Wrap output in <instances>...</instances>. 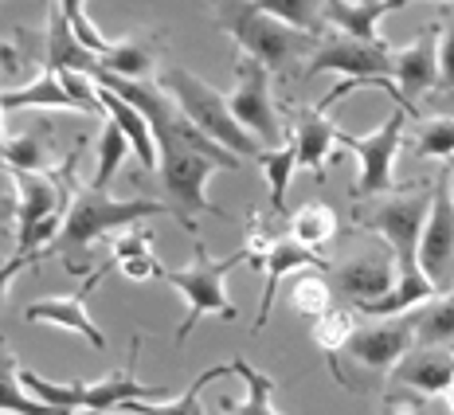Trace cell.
Masks as SVG:
<instances>
[{
  "instance_id": "cell-29",
  "label": "cell",
  "mask_w": 454,
  "mask_h": 415,
  "mask_svg": "<svg viewBox=\"0 0 454 415\" xmlns=\"http://www.w3.org/2000/svg\"><path fill=\"white\" fill-rule=\"evenodd\" d=\"M415 341L427 348H454V290L415 309Z\"/></svg>"
},
{
  "instance_id": "cell-3",
  "label": "cell",
  "mask_w": 454,
  "mask_h": 415,
  "mask_svg": "<svg viewBox=\"0 0 454 415\" xmlns=\"http://www.w3.org/2000/svg\"><path fill=\"white\" fill-rule=\"evenodd\" d=\"M145 215H168L165 204L157 200H114L110 192H98L94 184H74V196L67 204V220H63L59 239L51 243V254H59L63 267L71 275L87 270L90 247L106 239L114 228H134Z\"/></svg>"
},
{
  "instance_id": "cell-17",
  "label": "cell",
  "mask_w": 454,
  "mask_h": 415,
  "mask_svg": "<svg viewBox=\"0 0 454 415\" xmlns=\"http://www.w3.org/2000/svg\"><path fill=\"white\" fill-rule=\"evenodd\" d=\"M392 384L411 388L419 395H442L454 384V348L415 345L411 353L392 369Z\"/></svg>"
},
{
  "instance_id": "cell-7",
  "label": "cell",
  "mask_w": 454,
  "mask_h": 415,
  "mask_svg": "<svg viewBox=\"0 0 454 415\" xmlns=\"http://www.w3.org/2000/svg\"><path fill=\"white\" fill-rule=\"evenodd\" d=\"M415 348V317L403 314L395 322H372V325H356V333L348 337V345L337 356H329L337 384L345 388L348 372H364V376H392V369ZM368 392V380H364Z\"/></svg>"
},
{
  "instance_id": "cell-16",
  "label": "cell",
  "mask_w": 454,
  "mask_h": 415,
  "mask_svg": "<svg viewBox=\"0 0 454 415\" xmlns=\"http://www.w3.org/2000/svg\"><path fill=\"white\" fill-rule=\"evenodd\" d=\"M294 270H333L325 259H321L317 251L301 247L298 239H290V231L282 235L278 243L270 247L267 262H262V275H267V286H262V298H259V317H254L251 333H262L270 322V306H274V294H278V282L286 275H294Z\"/></svg>"
},
{
  "instance_id": "cell-25",
  "label": "cell",
  "mask_w": 454,
  "mask_h": 415,
  "mask_svg": "<svg viewBox=\"0 0 454 415\" xmlns=\"http://www.w3.org/2000/svg\"><path fill=\"white\" fill-rule=\"evenodd\" d=\"M20 384L32 400H40V403H47V408H55L63 415L82 411V395H87V380H82V376H74V380H51V376L20 369Z\"/></svg>"
},
{
  "instance_id": "cell-24",
  "label": "cell",
  "mask_w": 454,
  "mask_h": 415,
  "mask_svg": "<svg viewBox=\"0 0 454 415\" xmlns=\"http://www.w3.org/2000/svg\"><path fill=\"white\" fill-rule=\"evenodd\" d=\"M227 372H235L231 364H212V369H204L181 395H176V400H165V403L129 400V403H121V408H114V415H204V408H200V392H204L212 380L227 376Z\"/></svg>"
},
{
  "instance_id": "cell-31",
  "label": "cell",
  "mask_w": 454,
  "mask_h": 415,
  "mask_svg": "<svg viewBox=\"0 0 454 415\" xmlns=\"http://www.w3.org/2000/svg\"><path fill=\"white\" fill-rule=\"evenodd\" d=\"M134 153L129 149V137L121 134V126L114 118H102V134H98V153H94V176L87 184H94L98 192H106L110 181H114V173L121 168V161Z\"/></svg>"
},
{
  "instance_id": "cell-28",
  "label": "cell",
  "mask_w": 454,
  "mask_h": 415,
  "mask_svg": "<svg viewBox=\"0 0 454 415\" xmlns=\"http://www.w3.org/2000/svg\"><path fill=\"white\" fill-rule=\"evenodd\" d=\"M286 231H290V239L301 243V247L321 251L329 239H337V212L321 200H306L298 212H290Z\"/></svg>"
},
{
  "instance_id": "cell-19",
  "label": "cell",
  "mask_w": 454,
  "mask_h": 415,
  "mask_svg": "<svg viewBox=\"0 0 454 415\" xmlns=\"http://www.w3.org/2000/svg\"><path fill=\"white\" fill-rule=\"evenodd\" d=\"M408 4H411V0H321V12H325V24L337 27L340 35L376 43V40H380L376 24H380L387 12L408 8Z\"/></svg>"
},
{
  "instance_id": "cell-1",
  "label": "cell",
  "mask_w": 454,
  "mask_h": 415,
  "mask_svg": "<svg viewBox=\"0 0 454 415\" xmlns=\"http://www.w3.org/2000/svg\"><path fill=\"white\" fill-rule=\"evenodd\" d=\"M157 153H160V188H165V208L168 215H176L184 231H196V215H220L223 208L207 200V181L212 173H235L243 165V157L227 153L223 145H215L212 137H204L184 114H176L165 126H153Z\"/></svg>"
},
{
  "instance_id": "cell-21",
  "label": "cell",
  "mask_w": 454,
  "mask_h": 415,
  "mask_svg": "<svg viewBox=\"0 0 454 415\" xmlns=\"http://www.w3.org/2000/svg\"><path fill=\"white\" fill-rule=\"evenodd\" d=\"M160 51H165V35H160V32L129 35V40H114L110 51L102 55V71H106V74H118V79L149 82V74L157 71Z\"/></svg>"
},
{
  "instance_id": "cell-14",
  "label": "cell",
  "mask_w": 454,
  "mask_h": 415,
  "mask_svg": "<svg viewBox=\"0 0 454 415\" xmlns=\"http://www.w3.org/2000/svg\"><path fill=\"white\" fill-rule=\"evenodd\" d=\"M450 262H454V196H450V176L442 173L434 181V204L419 239V267L439 286L442 275L450 270Z\"/></svg>"
},
{
  "instance_id": "cell-38",
  "label": "cell",
  "mask_w": 454,
  "mask_h": 415,
  "mask_svg": "<svg viewBox=\"0 0 454 415\" xmlns=\"http://www.w3.org/2000/svg\"><path fill=\"white\" fill-rule=\"evenodd\" d=\"M137 254H153V235L149 231H126V235H118V239L110 243V262L114 267H118V262L137 259Z\"/></svg>"
},
{
  "instance_id": "cell-2",
  "label": "cell",
  "mask_w": 454,
  "mask_h": 415,
  "mask_svg": "<svg viewBox=\"0 0 454 415\" xmlns=\"http://www.w3.org/2000/svg\"><path fill=\"white\" fill-rule=\"evenodd\" d=\"M207 8H212L220 32L235 40L239 55L259 59L270 74H286L298 59H314V51L321 47V35L274 20L254 0H207Z\"/></svg>"
},
{
  "instance_id": "cell-41",
  "label": "cell",
  "mask_w": 454,
  "mask_h": 415,
  "mask_svg": "<svg viewBox=\"0 0 454 415\" xmlns=\"http://www.w3.org/2000/svg\"><path fill=\"white\" fill-rule=\"evenodd\" d=\"M118 270L121 278H129V282H149V278H160V259L157 254H137V259H129V262H118Z\"/></svg>"
},
{
  "instance_id": "cell-4",
  "label": "cell",
  "mask_w": 454,
  "mask_h": 415,
  "mask_svg": "<svg viewBox=\"0 0 454 415\" xmlns=\"http://www.w3.org/2000/svg\"><path fill=\"white\" fill-rule=\"evenodd\" d=\"M160 90L168 94V98L176 102V110L192 121L196 129H200L204 137H212L215 145H223L227 153H235V157H259L262 153V145L254 141L247 129L235 121L231 114V106H227V98L215 87H207V82L200 79V74H192V71H184V67H165L160 71V82H157Z\"/></svg>"
},
{
  "instance_id": "cell-36",
  "label": "cell",
  "mask_w": 454,
  "mask_h": 415,
  "mask_svg": "<svg viewBox=\"0 0 454 415\" xmlns=\"http://www.w3.org/2000/svg\"><path fill=\"white\" fill-rule=\"evenodd\" d=\"M55 4H59L63 20L74 27V35H79V40L87 43L94 55H106V51H110L114 40H106V35L98 32V24H94L90 16H87V0H55Z\"/></svg>"
},
{
  "instance_id": "cell-15",
  "label": "cell",
  "mask_w": 454,
  "mask_h": 415,
  "mask_svg": "<svg viewBox=\"0 0 454 415\" xmlns=\"http://www.w3.org/2000/svg\"><path fill=\"white\" fill-rule=\"evenodd\" d=\"M290 118H294L290 137L298 145V165L309 168L317 181H325L329 157H333V145L340 134L333 121H329V106L325 102H317V106H290Z\"/></svg>"
},
{
  "instance_id": "cell-18",
  "label": "cell",
  "mask_w": 454,
  "mask_h": 415,
  "mask_svg": "<svg viewBox=\"0 0 454 415\" xmlns=\"http://www.w3.org/2000/svg\"><path fill=\"white\" fill-rule=\"evenodd\" d=\"M43 63L51 74H63V71L98 74L102 71V55H94L90 47L74 35V27L63 20L55 0H47V59Z\"/></svg>"
},
{
  "instance_id": "cell-33",
  "label": "cell",
  "mask_w": 454,
  "mask_h": 415,
  "mask_svg": "<svg viewBox=\"0 0 454 415\" xmlns=\"http://www.w3.org/2000/svg\"><path fill=\"white\" fill-rule=\"evenodd\" d=\"M290 306L298 309L301 317L317 322L333 309V294H329V282H325V270H298L294 286H290Z\"/></svg>"
},
{
  "instance_id": "cell-12",
  "label": "cell",
  "mask_w": 454,
  "mask_h": 415,
  "mask_svg": "<svg viewBox=\"0 0 454 415\" xmlns=\"http://www.w3.org/2000/svg\"><path fill=\"white\" fill-rule=\"evenodd\" d=\"M333 278H337L340 294L353 301L356 309H364V306L384 301L395 290V282H400V262H395L392 247L384 243V247L361 251V254H353V259L337 262Z\"/></svg>"
},
{
  "instance_id": "cell-22",
  "label": "cell",
  "mask_w": 454,
  "mask_h": 415,
  "mask_svg": "<svg viewBox=\"0 0 454 415\" xmlns=\"http://www.w3.org/2000/svg\"><path fill=\"white\" fill-rule=\"evenodd\" d=\"M51 137L55 129L47 118H35V126L4 137V168H16V173H51V161H55Z\"/></svg>"
},
{
  "instance_id": "cell-6",
  "label": "cell",
  "mask_w": 454,
  "mask_h": 415,
  "mask_svg": "<svg viewBox=\"0 0 454 415\" xmlns=\"http://www.w3.org/2000/svg\"><path fill=\"white\" fill-rule=\"evenodd\" d=\"M408 110L395 106L372 134H348L340 129L337 134V145L353 149L356 161H361V176L353 184V204L361 200H376V196H392V192H403L408 184L395 181V153L403 145V134H408Z\"/></svg>"
},
{
  "instance_id": "cell-39",
  "label": "cell",
  "mask_w": 454,
  "mask_h": 415,
  "mask_svg": "<svg viewBox=\"0 0 454 415\" xmlns=\"http://www.w3.org/2000/svg\"><path fill=\"white\" fill-rule=\"evenodd\" d=\"M43 254H51V247H47V251H32V254H12V259H0V309H4V301H8L12 278L24 275L27 267H40Z\"/></svg>"
},
{
  "instance_id": "cell-11",
  "label": "cell",
  "mask_w": 454,
  "mask_h": 415,
  "mask_svg": "<svg viewBox=\"0 0 454 415\" xmlns=\"http://www.w3.org/2000/svg\"><path fill=\"white\" fill-rule=\"evenodd\" d=\"M439 32L442 24H427L419 35L395 51V71H392V82L400 90V106L408 110L411 118H419V98H431L439 90Z\"/></svg>"
},
{
  "instance_id": "cell-8",
  "label": "cell",
  "mask_w": 454,
  "mask_h": 415,
  "mask_svg": "<svg viewBox=\"0 0 454 415\" xmlns=\"http://www.w3.org/2000/svg\"><path fill=\"white\" fill-rule=\"evenodd\" d=\"M235 121L259 141L262 149H282L290 141V129L282 126L278 106H274V90H270V71L262 67L251 55L235 59V87L227 94Z\"/></svg>"
},
{
  "instance_id": "cell-13",
  "label": "cell",
  "mask_w": 454,
  "mask_h": 415,
  "mask_svg": "<svg viewBox=\"0 0 454 415\" xmlns=\"http://www.w3.org/2000/svg\"><path fill=\"white\" fill-rule=\"evenodd\" d=\"M141 341H145L141 333L129 341V369L110 372V376H102V380H87V395H82L79 415H114V408H121V403H129V400H168L165 384H141L134 376Z\"/></svg>"
},
{
  "instance_id": "cell-44",
  "label": "cell",
  "mask_w": 454,
  "mask_h": 415,
  "mask_svg": "<svg viewBox=\"0 0 454 415\" xmlns=\"http://www.w3.org/2000/svg\"><path fill=\"white\" fill-rule=\"evenodd\" d=\"M4 114H8V110H4V106H0V137H4Z\"/></svg>"
},
{
  "instance_id": "cell-45",
  "label": "cell",
  "mask_w": 454,
  "mask_h": 415,
  "mask_svg": "<svg viewBox=\"0 0 454 415\" xmlns=\"http://www.w3.org/2000/svg\"><path fill=\"white\" fill-rule=\"evenodd\" d=\"M447 176H450V196H454V165L447 168Z\"/></svg>"
},
{
  "instance_id": "cell-10",
  "label": "cell",
  "mask_w": 454,
  "mask_h": 415,
  "mask_svg": "<svg viewBox=\"0 0 454 415\" xmlns=\"http://www.w3.org/2000/svg\"><path fill=\"white\" fill-rule=\"evenodd\" d=\"M110 270H114V262L106 259L98 270H90L87 282H82L74 294H51V298L32 301V306L24 309V322L27 325H55V329H67V333H79L90 348H98V353H102V348H106V333H102V329L90 322L87 298L94 294V286H98V282L106 278Z\"/></svg>"
},
{
  "instance_id": "cell-47",
  "label": "cell",
  "mask_w": 454,
  "mask_h": 415,
  "mask_svg": "<svg viewBox=\"0 0 454 415\" xmlns=\"http://www.w3.org/2000/svg\"><path fill=\"white\" fill-rule=\"evenodd\" d=\"M0 82H4V74H0Z\"/></svg>"
},
{
  "instance_id": "cell-5",
  "label": "cell",
  "mask_w": 454,
  "mask_h": 415,
  "mask_svg": "<svg viewBox=\"0 0 454 415\" xmlns=\"http://www.w3.org/2000/svg\"><path fill=\"white\" fill-rule=\"evenodd\" d=\"M239 262H247V251H235V254H227V259H212V251L204 247L200 239L192 243V262L181 270H160V278L168 282L173 290H181V298H184V322L176 325V345H184L188 341V333H192L196 325H200V317L207 314H215L220 322H235L239 317V306H235L231 298H227V290H223V278L231 275Z\"/></svg>"
},
{
  "instance_id": "cell-46",
  "label": "cell",
  "mask_w": 454,
  "mask_h": 415,
  "mask_svg": "<svg viewBox=\"0 0 454 415\" xmlns=\"http://www.w3.org/2000/svg\"><path fill=\"white\" fill-rule=\"evenodd\" d=\"M0 168H4V137H0Z\"/></svg>"
},
{
  "instance_id": "cell-23",
  "label": "cell",
  "mask_w": 454,
  "mask_h": 415,
  "mask_svg": "<svg viewBox=\"0 0 454 415\" xmlns=\"http://www.w3.org/2000/svg\"><path fill=\"white\" fill-rule=\"evenodd\" d=\"M0 106H4L8 114H12V110H35V106H55V110H79V114H90V110L59 82V74H51V71H43L40 79L24 82V87L0 90Z\"/></svg>"
},
{
  "instance_id": "cell-43",
  "label": "cell",
  "mask_w": 454,
  "mask_h": 415,
  "mask_svg": "<svg viewBox=\"0 0 454 415\" xmlns=\"http://www.w3.org/2000/svg\"><path fill=\"white\" fill-rule=\"evenodd\" d=\"M442 400H447V408L454 411V384H450V388H447V392H442Z\"/></svg>"
},
{
  "instance_id": "cell-27",
  "label": "cell",
  "mask_w": 454,
  "mask_h": 415,
  "mask_svg": "<svg viewBox=\"0 0 454 415\" xmlns=\"http://www.w3.org/2000/svg\"><path fill=\"white\" fill-rule=\"evenodd\" d=\"M231 369L243 376V384H247V400L235 403L231 395H223L220 400L223 415H282L278 408H274V380L267 372H259L254 364H247V356H235Z\"/></svg>"
},
{
  "instance_id": "cell-9",
  "label": "cell",
  "mask_w": 454,
  "mask_h": 415,
  "mask_svg": "<svg viewBox=\"0 0 454 415\" xmlns=\"http://www.w3.org/2000/svg\"><path fill=\"white\" fill-rule=\"evenodd\" d=\"M321 71H337V74L356 79V82L392 79L395 51L384 40L364 43V40H348V35H329V40H321L314 59L306 63V79L309 74H321Z\"/></svg>"
},
{
  "instance_id": "cell-37",
  "label": "cell",
  "mask_w": 454,
  "mask_h": 415,
  "mask_svg": "<svg viewBox=\"0 0 454 415\" xmlns=\"http://www.w3.org/2000/svg\"><path fill=\"white\" fill-rule=\"evenodd\" d=\"M380 415H427V395L392 384L380 400Z\"/></svg>"
},
{
  "instance_id": "cell-32",
  "label": "cell",
  "mask_w": 454,
  "mask_h": 415,
  "mask_svg": "<svg viewBox=\"0 0 454 415\" xmlns=\"http://www.w3.org/2000/svg\"><path fill=\"white\" fill-rule=\"evenodd\" d=\"M411 153L423 161H454V118H419V129L411 134Z\"/></svg>"
},
{
  "instance_id": "cell-20",
  "label": "cell",
  "mask_w": 454,
  "mask_h": 415,
  "mask_svg": "<svg viewBox=\"0 0 454 415\" xmlns=\"http://www.w3.org/2000/svg\"><path fill=\"white\" fill-rule=\"evenodd\" d=\"M98 82V79H94ZM98 102H102V118H114L121 126V134L129 137V149H134L137 165L145 168V173H157L160 168V157H157V137H153V126L145 121L137 106H129L121 94H114L110 87H102L98 82Z\"/></svg>"
},
{
  "instance_id": "cell-34",
  "label": "cell",
  "mask_w": 454,
  "mask_h": 415,
  "mask_svg": "<svg viewBox=\"0 0 454 415\" xmlns=\"http://www.w3.org/2000/svg\"><path fill=\"white\" fill-rule=\"evenodd\" d=\"M262 12H270L274 20L298 27V32H309V35H321L325 32V12H321V0H254Z\"/></svg>"
},
{
  "instance_id": "cell-26",
  "label": "cell",
  "mask_w": 454,
  "mask_h": 415,
  "mask_svg": "<svg viewBox=\"0 0 454 415\" xmlns=\"http://www.w3.org/2000/svg\"><path fill=\"white\" fill-rule=\"evenodd\" d=\"M0 415H63L24 392L20 361H16V353L4 345V337H0Z\"/></svg>"
},
{
  "instance_id": "cell-30",
  "label": "cell",
  "mask_w": 454,
  "mask_h": 415,
  "mask_svg": "<svg viewBox=\"0 0 454 415\" xmlns=\"http://www.w3.org/2000/svg\"><path fill=\"white\" fill-rule=\"evenodd\" d=\"M254 165L262 168V176H267V184H270V212L282 215V220H290V212H286V188H290V176H294V168H298V145H294V137H290L282 149H262V153L254 157Z\"/></svg>"
},
{
  "instance_id": "cell-42",
  "label": "cell",
  "mask_w": 454,
  "mask_h": 415,
  "mask_svg": "<svg viewBox=\"0 0 454 415\" xmlns=\"http://www.w3.org/2000/svg\"><path fill=\"white\" fill-rule=\"evenodd\" d=\"M431 106L439 110V114L454 118V90H439V94H431Z\"/></svg>"
},
{
  "instance_id": "cell-40",
  "label": "cell",
  "mask_w": 454,
  "mask_h": 415,
  "mask_svg": "<svg viewBox=\"0 0 454 415\" xmlns=\"http://www.w3.org/2000/svg\"><path fill=\"white\" fill-rule=\"evenodd\" d=\"M439 90H454V20L439 32Z\"/></svg>"
},
{
  "instance_id": "cell-35",
  "label": "cell",
  "mask_w": 454,
  "mask_h": 415,
  "mask_svg": "<svg viewBox=\"0 0 454 415\" xmlns=\"http://www.w3.org/2000/svg\"><path fill=\"white\" fill-rule=\"evenodd\" d=\"M353 333H356V317L348 314V309H329L325 317L314 322V341L325 348V356H337Z\"/></svg>"
}]
</instances>
